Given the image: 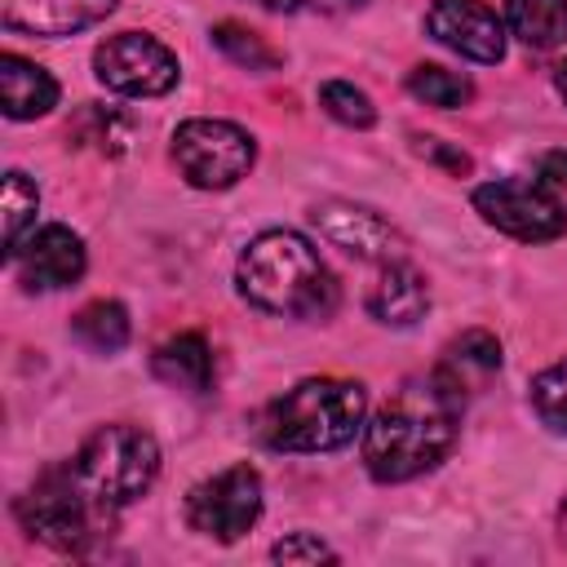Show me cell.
Returning <instances> with one entry per match:
<instances>
[{
  "label": "cell",
  "mask_w": 567,
  "mask_h": 567,
  "mask_svg": "<svg viewBox=\"0 0 567 567\" xmlns=\"http://www.w3.org/2000/svg\"><path fill=\"white\" fill-rule=\"evenodd\" d=\"M261 514V478L252 465H226L186 496V523L213 540H239Z\"/></svg>",
  "instance_id": "52a82bcc"
},
{
  "label": "cell",
  "mask_w": 567,
  "mask_h": 567,
  "mask_svg": "<svg viewBox=\"0 0 567 567\" xmlns=\"http://www.w3.org/2000/svg\"><path fill=\"white\" fill-rule=\"evenodd\" d=\"M310 221L319 226V235L332 248H341V252H350L359 261H381V266L385 261H403V235L385 217H377L372 208H363V204L328 199V204H315L310 208Z\"/></svg>",
  "instance_id": "30bf717a"
},
{
  "label": "cell",
  "mask_w": 567,
  "mask_h": 567,
  "mask_svg": "<svg viewBox=\"0 0 567 567\" xmlns=\"http://www.w3.org/2000/svg\"><path fill=\"white\" fill-rule=\"evenodd\" d=\"M270 558H275V563H332L337 554H332L319 536H310V532H292V536H284V540L270 549Z\"/></svg>",
  "instance_id": "484cf974"
},
{
  "label": "cell",
  "mask_w": 567,
  "mask_h": 567,
  "mask_svg": "<svg viewBox=\"0 0 567 567\" xmlns=\"http://www.w3.org/2000/svg\"><path fill=\"white\" fill-rule=\"evenodd\" d=\"M89 509H93V501L80 487V478H75L71 465L66 470H44L35 478V487L18 501L22 527L35 540L53 545V549H80L84 545V536H89Z\"/></svg>",
  "instance_id": "ba28073f"
},
{
  "label": "cell",
  "mask_w": 567,
  "mask_h": 567,
  "mask_svg": "<svg viewBox=\"0 0 567 567\" xmlns=\"http://www.w3.org/2000/svg\"><path fill=\"white\" fill-rule=\"evenodd\" d=\"M505 22L527 49L567 44V0H505Z\"/></svg>",
  "instance_id": "ac0fdd59"
},
{
  "label": "cell",
  "mask_w": 567,
  "mask_h": 567,
  "mask_svg": "<svg viewBox=\"0 0 567 567\" xmlns=\"http://www.w3.org/2000/svg\"><path fill=\"white\" fill-rule=\"evenodd\" d=\"M501 372V341L492 337V332H483V328H470V332H461L456 341H447V350H443V359H439V368L430 372L456 403H465L470 394H478L492 377Z\"/></svg>",
  "instance_id": "5bb4252c"
},
{
  "label": "cell",
  "mask_w": 567,
  "mask_h": 567,
  "mask_svg": "<svg viewBox=\"0 0 567 567\" xmlns=\"http://www.w3.org/2000/svg\"><path fill=\"white\" fill-rule=\"evenodd\" d=\"M13 261H18V275L27 288L49 292V288H66L84 275V244L66 226H40V230H31V239L18 244Z\"/></svg>",
  "instance_id": "7c38bea8"
},
{
  "label": "cell",
  "mask_w": 567,
  "mask_h": 567,
  "mask_svg": "<svg viewBox=\"0 0 567 567\" xmlns=\"http://www.w3.org/2000/svg\"><path fill=\"white\" fill-rule=\"evenodd\" d=\"M35 208H40V190L35 182H27V173H4V248L9 257L18 252L22 244V230L35 221Z\"/></svg>",
  "instance_id": "603a6c76"
},
{
  "label": "cell",
  "mask_w": 567,
  "mask_h": 567,
  "mask_svg": "<svg viewBox=\"0 0 567 567\" xmlns=\"http://www.w3.org/2000/svg\"><path fill=\"white\" fill-rule=\"evenodd\" d=\"M532 408H536V416L554 434H567V359H558L545 372H536V381H532Z\"/></svg>",
  "instance_id": "cb8c5ba5"
},
{
  "label": "cell",
  "mask_w": 567,
  "mask_h": 567,
  "mask_svg": "<svg viewBox=\"0 0 567 567\" xmlns=\"http://www.w3.org/2000/svg\"><path fill=\"white\" fill-rule=\"evenodd\" d=\"M93 71L106 89L124 93V97H159L177 84L182 66L173 58V49H164L155 35L146 31H120L106 44H97L93 53Z\"/></svg>",
  "instance_id": "9c48e42d"
},
{
  "label": "cell",
  "mask_w": 567,
  "mask_h": 567,
  "mask_svg": "<svg viewBox=\"0 0 567 567\" xmlns=\"http://www.w3.org/2000/svg\"><path fill=\"white\" fill-rule=\"evenodd\" d=\"M554 84H558V93H563V102H567V62L558 66V75H554Z\"/></svg>",
  "instance_id": "f1b7e54d"
},
{
  "label": "cell",
  "mask_w": 567,
  "mask_h": 567,
  "mask_svg": "<svg viewBox=\"0 0 567 567\" xmlns=\"http://www.w3.org/2000/svg\"><path fill=\"white\" fill-rule=\"evenodd\" d=\"M425 31L470 62L505 58V27L483 0H434L425 13Z\"/></svg>",
  "instance_id": "8fae6325"
},
{
  "label": "cell",
  "mask_w": 567,
  "mask_h": 567,
  "mask_svg": "<svg viewBox=\"0 0 567 567\" xmlns=\"http://www.w3.org/2000/svg\"><path fill=\"white\" fill-rule=\"evenodd\" d=\"M474 208L487 226L527 239V244H545L558 239L567 230V213L554 199V190L545 182H527V177H501L474 190Z\"/></svg>",
  "instance_id": "8992f818"
},
{
  "label": "cell",
  "mask_w": 567,
  "mask_h": 567,
  "mask_svg": "<svg viewBox=\"0 0 567 567\" xmlns=\"http://www.w3.org/2000/svg\"><path fill=\"white\" fill-rule=\"evenodd\" d=\"M111 9L115 0H0V22L9 31L62 40L84 27H97Z\"/></svg>",
  "instance_id": "4fadbf2b"
},
{
  "label": "cell",
  "mask_w": 567,
  "mask_h": 567,
  "mask_svg": "<svg viewBox=\"0 0 567 567\" xmlns=\"http://www.w3.org/2000/svg\"><path fill=\"white\" fill-rule=\"evenodd\" d=\"M558 527H563V540H567V505H563V518H558Z\"/></svg>",
  "instance_id": "1f68e13d"
},
{
  "label": "cell",
  "mask_w": 567,
  "mask_h": 567,
  "mask_svg": "<svg viewBox=\"0 0 567 567\" xmlns=\"http://www.w3.org/2000/svg\"><path fill=\"white\" fill-rule=\"evenodd\" d=\"M239 292L284 319H328L337 306V279L297 230H261L235 266Z\"/></svg>",
  "instance_id": "7a4b0ae2"
},
{
  "label": "cell",
  "mask_w": 567,
  "mask_h": 567,
  "mask_svg": "<svg viewBox=\"0 0 567 567\" xmlns=\"http://www.w3.org/2000/svg\"><path fill=\"white\" fill-rule=\"evenodd\" d=\"M252 137L230 120H186L173 133V159L199 190H226L252 168Z\"/></svg>",
  "instance_id": "5b68a950"
},
{
  "label": "cell",
  "mask_w": 567,
  "mask_h": 567,
  "mask_svg": "<svg viewBox=\"0 0 567 567\" xmlns=\"http://www.w3.org/2000/svg\"><path fill=\"white\" fill-rule=\"evenodd\" d=\"M71 137L80 146L102 151V155H124L128 151V120L115 115V111H106V106H89V111H80Z\"/></svg>",
  "instance_id": "7402d4cb"
},
{
  "label": "cell",
  "mask_w": 567,
  "mask_h": 567,
  "mask_svg": "<svg viewBox=\"0 0 567 567\" xmlns=\"http://www.w3.org/2000/svg\"><path fill=\"white\" fill-rule=\"evenodd\" d=\"M540 182L545 186H567V151L540 155Z\"/></svg>",
  "instance_id": "83f0119b"
},
{
  "label": "cell",
  "mask_w": 567,
  "mask_h": 567,
  "mask_svg": "<svg viewBox=\"0 0 567 567\" xmlns=\"http://www.w3.org/2000/svg\"><path fill=\"white\" fill-rule=\"evenodd\" d=\"M71 332L84 350L93 354H115L128 346V310L120 301H89L75 319H71Z\"/></svg>",
  "instance_id": "d6986e66"
},
{
  "label": "cell",
  "mask_w": 567,
  "mask_h": 567,
  "mask_svg": "<svg viewBox=\"0 0 567 567\" xmlns=\"http://www.w3.org/2000/svg\"><path fill=\"white\" fill-rule=\"evenodd\" d=\"M363 408L368 394L359 381L310 377L266 408L261 434L279 452H337L363 430Z\"/></svg>",
  "instance_id": "3957f363"
},
{
  "label": "cell",
  "mask_w": 567,
  "mask_h": 567,
  "mask_svg": "<svg viewBox=\"0 0 567 567\" xmlns=\"http://www.w3.org/2000/svg\"><path fill=\"white\" fill-rule=\"evenodd\" d=\"M213 44L230 58V62H239V66H248V71H275L284 58H279V49H270L257 31H248V27H239V22H217L213 27Z\"/></svg>",
  "instance_id": "ffe728a7"
},
{
  "label": "cell",
  "mask_w": 567,
  "mask_h": 567,
  "mask_svg": "<svg viewBox=\"0 0 567 567\" xmlns=\"http://www.w3.org/2000/svg\"><path fill=\"white\" fill-rule=\"evenodd\" d=\"M0 106L9 120L49 115L58 106V80L18 53H0Z\"/></svg>",
  "instance_id": "2e32d148"
},
{
  "label": "cell",
  "mask_w": 567,
  "mask_h": 567,
  "mask_svg": "<svg viewBox=\"0 0 567 567\" xmlns=\"http://www.w3.org/2000/svg\"><path fill=\"white\" fill-rule=\"evenodd\" d=\"M368 310L385 328H412L430 310L425 275L412 270L408 261H385L381 275H377V284H372V292H368Z\"/></svg>",
  "instance_id": "9a60e30c"
},
{
  "label": "cell",
  "mask_w": 567,
  "mask_h": 567,
  "mask_svg": "<svg viewBox=\"0 0 567 567\" xmlns=\"http://www.w3.org/2000/svg\"><path fill=\"white\" fill-rule=\"evenodd\" d=\"M416 151H421L425 159H439V164H447L452 173H470V155H465V151H447L439 137H416Z\"/></svg>",
  "instance_id": "4316f807"
},
{
  "label": "cell",
  "mask_w": 567,
  "mask_h": 567,
  "mask_svg": "<svg viewBox=\"0 0 567 567\" xmlns=\"http://www.w3.org/2000/svg\"><path fill=\"white\" fill-rule=\"evenodd\" d=\"M71 470L97 509H120L155 483L159 443L137 425H102L97 434L84 439Z\"/></svg>",
  "instance_id": "277c9868"
},
{
  "label": "cell",
  "mask_w": 567,
  "mask_h": 567,
  "mask_svg": "<svg viewBox=\"0 0 567 567\" xmlns=\"http://www.w3.org/2000/svg\"><path fill=\"white\" fill-rule=\"evenodd\" d=\"M155 377L182 394H208L213 385V354H208V341L199 332H177L168 337L155 359H151Z\"/></svg>",
  "instance_id": "e0dca14e"
},
{
  "label": "cell",
  "mask_w": 567,
  "mask_h": 567,
  "mask_svg": "<svg viewBox=\"0 0 567 567\" xmlns=\"http://www.w3.org/2000/svg\"><path fill=\"white\" fill-rule=\"evenodd\" d=\"M319 106H323L332 120L350 124V128H372V124H377L372 97H368L363 89H354L350 80H328V84H319Z\"/></svg>",
  "instance_id": "d4e9b609"
},
{
  "label": "cell",
  "mask_w": 567,
  "mask_h": 567,
  "mask_svg": "<svg viewBox=\"0 0 567 567\" xmlns=\"http://www.w3.org/2000/svg\"><path fill=\"white\" fill-rule=\"evenodd\" d=\"M319 4H328V9H359L363 0H319Z\"/></svg>",
  "instance_id": "f546056e"
},
{
  "label": "cell",
  "mask_w": 567,
  "mask_h": 567,
  "mask_svg": "<svg viewBox=\"0 0 567 567\" xmlns=\"http://www.w3.org/2000/svg\"><path fill=\"white\" fill-rule=\"evenodd\" d=\"M461 403L434 381H408L368 425H363V465L377 483H408L434 470L456 439Z\"/></svg>",
  "instance_id": "6da1fadb"
},
{
  "label": "cell",
  "mask_w": 567,
  "mask_h": 567,
  "mask_svg": "<svg viewBox=\"0 0 567 567\" xmlns=\"http://www.w3.org/2000/svg\"><path fill=\"white\" fill-rule=\"evenodd\" d=\"M408 93L421 97L425 106L452 111V106H465L474 97V84L465 75H456V71H443V66H416L408 75Z\"/></svg>",
  "instance_id": "44dd1931"
},
{
  "label": "cell",
  "mask_w": 567,
  "mask_h": 567,
  "mask_svg": "<svg viewBox=\"0 0 567 567\" xmlns=\"http://www.w3.org/2000/svg\"><path fill=\"white\" fill-rule=\"evenodd\" d=\"M266 9H297V0H261Z\"/></svg>",
  "instance_id": "4dcf8cb0"
}]
</instances>
